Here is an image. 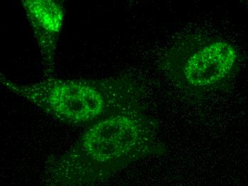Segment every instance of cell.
<instances>
[{
    "label": "cell",
    "mask_w": 248,
    "mask_h": 186,
    "mask_svg": "<svg viewBox=\"0 0 248 186\" xmlns=\"http://www.w3.org/2000/svg\"><path fill=\"white\" fill-rule=\"evenodd\" d=\"M21 4L40 51L44 73L52 78L57 46L64 25V4L60 0H24Z\"/></svg>",
    "instance_id": "cell-4"
},
{
    "label": "cell",
    "mask_w": 248,
    "mask_h": 186,
    "mask_svg": "<svg viewBox=\"0 0 248 186\" xmlns=\"http://www.w3.org/2000/svg\"><path fill=\"white\" fill-rule=\"evenodd\" d=\"M240 62L235 45L197 32L177 40L162 55L158 67L184 93L201 98L227 88Z\"/></svg>",
    "instance_id": "cell-3"
},
{
    "label": "cell",
    "mask_w": 248,
    "mask_h": 186,
    "mask_svg": "<svg viewBox=\"0 0 248 186\" xmlns=\"http://www.w3.org/2000/svg\"><path fill=\"white\" fill-rule=\"evenodd\" d=\"M1 87L60 122L88 127L116 112L142 104L143 89L129 76L104 79L48 78L23 84L0 74Z\"/></svg>",
    "instance_id": "cell-2"
},
{
    "label": "cell",
    "mask_w": 248,
    "mask_h": 186,
    "mask_svg": "<svg viewBox=\"0 0 248 186\" xmlns=\"http://www.w3.org/2000/svg\"><path fill=\"white\" fill-rule=\"evenodd\" d=\"M163 151L155 122L139 104L87 127L68 151L48 162L43 186H92Z\"/></svg>",
    "instance_id": "cell-1"
}]
</instances>
